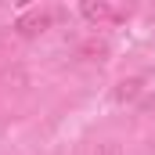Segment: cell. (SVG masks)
<instances>
[{
	"instance_id": "obj_1",
	"label": "cell",
	"mask_w": 155,
	"mask_h": 155,
	"mask_svg": "<svg viewBox=\"0 0 155 155\" xmlns=\"http://www.w3.org/2000/svg\"><path fill=\"white\" fill-rule=\"evenodd\" d=\"M51 22H54V15L47 7H33L15 22V29H18V36H40L43 29H51Z\"/></svg>"
},
{
	"instance_id": "obj_2",
	"label": "cell",
	"mask_w": 155,
	"mask_h": 155,
	"mask_svg": "<svg viewBox=\"0 0 155 155\" xmlns=\"http://www.w3.org/2000/svg\"><path fill=\"white\" fill-rule=\"evenodd\" d=\"M79 11H83V18L87 22H94V25H108V22H116V7L112 4H105V0H83L79 4Z\"/></svg>"
},
{
	"instance_id": "obj_3",
	"label": "cell",
	"mask_w": 155,
	"mask_h": 155,
	"mask_svg": "<svg viewBox=\"0 0 155 155\" xmlns=\"http://www.w3.org/2000/svg\"><path fill=\"white\" fill-rule=\"evenodd\" d=\"M79 54H83L87 61H105V58H108V43H105V40H87V43L79 47Z\"/></svg>"
},
{
	"instance_id": "obj_4",
	"label": "cell",
	"mask_w": 155,
	"mask_h": 155,
	"mask_svg": "<svg viewBox=\"0 0 155 155\" xmlns=\"http://www.w3.org/2000/svg\"><path fill=\"white\" fill-rule=\"evenodd\" d=\"M141 90H144V83L141 79H123L116 87V101H137L141 97Z\"/></svg>"
},
{
	"instance_id": "obj_5",
	"label": "cell",
	"mask_w": 155,
	"mask_h": 155,
	"mask_svg": "<svg viewBox=\"0 0 155 155\" xmlns=\"http://www.w3.org/2000/svg\"><path fill=\"white\" fill-rule=\"evenodd\" d=\"M94 155H123V148H119L116 141H101V144L94 148Z\"/></svg>"
}]
</instances>
